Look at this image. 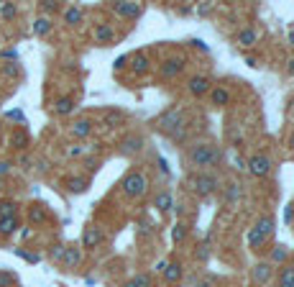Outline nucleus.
<instances>
[{
    "label": "nucleus",
    "instance_id": "18",
    "mask_svg": "<svg viewBox=\"0 0 294 287\" xmlns=\"http://www.w3.org/2000/svg\"><path fill=\"white\" fill-rule=\"evenodd\" d=\"M79 262H82V252L77 249V246H67V249H64V257H62V264H64L67 269H74Z\"/></svg>",
    "mask_w": 294,
    "mask_h": 287
},
{
    "label": "nucleus",
    "instance_id": "26",
    "mask_svg": "<svg viewBox=\"0 0 294 287\" xmlns=\"http://www.w3.org/2000/svg\"><path fill=\"white\" fill-rule=\"evenodd\" d=\"M49 31H52V18H44V16H41V18L33 21V33H36V36H46Z\"/></svg>",
    "mask_w": 294,
    "mask_h": 287
},
{
    "label": "nucleus",
    "instance_id": "27",
    "mask_svg": "<svg viewBox=\"0 0 294 287\" xmlns=\"http://www.w3.org/2000/svg\"><path fill=\"white\" fill-rule=\"evenodd\" d=\"M240 195H243L240 185H238V182H228V187H225V200L233 205V202H238V200H240Z\"/></svg>",
    "mask_w": 294,
    "mask_h": 287
},
{
    "label": "nucleus",
    "instance_id": "15",
    "mask_svg": "<svg viewBox=\"0 0 294 287\" xmlns=\"http://www.w3.org/2000/svg\"><path fill=\"white\" fill-rule=\"evenodd\" d=\"M161 274H164L166 284H177L182 279V262H166V267H164Z\"/></svg>",
    "mask_w": 294,
    "mask_h": 287
},
{
    "label": "nucleus",
    "instance_id": "41",
    "mask_svg": "<svg viewBox=\"0 0 294 287\" xmlns=\"http://www.w3.org/2000/svg\"><path fill=\"white\" fill-rule=\"evenodd\" d=\"M213 284H215V279H213V277H205V279H202L200 284H194V287H213Z\"/></svg>",
    "mask_w": 294,
    "mask_h": 287
},
{
    "label": "nucleus",
    "instance_id": "30",
    "mask_svg": "<svg viewBox=\"0 0 294 287\" xmlns=\"http://www.w3.org/2000/svg\"><path fill=\"white\" fill-rule=\"evenodd\" d=\"M67 187H69V192H85L87 180L85 177H72V180H67Z\"/></svg>",
    "mask_w": 294,
    "mask_h": 287
},
{
    "label": "nucleus",
    "instance_id": "40",
    "mask_svg": "<svg viewBox=\"0 0 294 287\" xmlns=\"http://www.w3.org/2000/svg\"><path fill=\"white\" fill-rule=\"evenodd\" d=\"M120 120V113H108L105 115V123H108V126H113V123H118Z\"/></svg>",
    "mask_w": 294,
    "mask_h": 287
},
{
    "label": "nucleus",
    "instance_id": "3",
    "mask_svg": "<svg viewBox=\"0 0 294 287\" xmlns=\"http://www.w3.org/2000/svg\"><path fill=\"white\" fill-rule=\"evenodd\" d=\"M120 190L128 195V197L138 200V197H143L149 192V180H146V175L141 170H131L128 175L120 180Z\"/></svg>",
    "mask_w": 294,
    "mask_h": 287
},
{
    "label": "nucleus",
    "instance_id": "43",
    "mask_svg": "<svg viewBox=\"0 0 294 287\" xmlns=\"http://www.w3.org/2000/svg\"><path fill=\"white\" fill-rule=\"evenodd\" d=\"M11 170V161H3V164H0V175H6Z\"/></svg>",
    "mask_w": 294,
    "mask_h": 287
},
{
    "label": "nucleus",
    "instance_id": "31",
    "mask_svg": "<svg viewBox=\"0 0 294 287\" xmlns=\"http://www.w3.org/2000/svg\"><path fill=\"white\" fill-rule=\"evenodd\" d=\"M28 144V134L26 131H16L13 136H11V146H16V149H23Z\"/></svg>",
    "mask_w": 294,
    "mask_h": 287
},
{
    "label": "nucleus",
    "instance_id": "32",
    "mask_svg": "<svg viewBox=\"0 0 294 287\" xmlns=\"http://www.w3.org/2000/svg\"><path fill=\"white\" fill-rule=\"evenodd\" d=\"M172 238H174V243H182L187 238V223H177L172 231Z\"/></svg>",
    "mask_w": 294,
    "mask_h": 287
},
{
    "label": "nucleus",
    "instance_id": "46",
    "mask_svg": "<svg viewBox=\"0 0 294 287\" xmlns=\"http://www.w3.org/2000/svg\"><path fill=\"white\" fill-rule=\"evenodd\" d=\"M289 44H291V47H294V28H291V31H289Z\"/></svg>",
    "mask_w": 294,
    "mask_h": 287
},
{
    "label": "nucleus",
    "instance_id": "7",
    "mask_svg": "<svg viewBox=\"0 0 294 287\" xmlns=\"http://www.w3.org/2000/svg\"><path fill=\"white\" fill-rule=\"evenodd\" d=\"M187 90H189V95L202 98V95H207L210 90H213V82H210V77H205V74H194V77L187 79Z\"/></svg>",
    "mask_w": 294,
    "mask_h": 287
},
{
    "label": "nucleus",
    "instance_id": "16",
    "mask_svg": "<svg viewBox=\"0 0 294 287\" xmlns=\"http://www.w3.org/2000/svg\"><path fill=\"white\" fill-rule=\"evenodd\" d=\"M207 95H210V103L218 105V108H223V105H228V103H230V90H228V88H223V85L213 88Z\"/></svg>",
    "mask_w": 294,
    "mask_h": 287
},
{
    "label": "nucleus",
    "instance_id": "48",
    "mask_svg": "<svg viewBox=\"0 0 294 287\" xmlns=\"http://www.w3.org/2000/svg\"><path fill=\"white\" fill-rule=\"evenodd\" d=\"M291 146H294V141H291Z\"/></svg>",
    "mask_w": 294,
    "mask_h": 287
},
{
    "label": "nucleus",
    "instance_id": "39",
    "mask_svg": "<svg viewBox=\"0 0 294 287\" xmlns=\"http://www.w3.org/2000/svg\"><path fill=\"white\" fill-rule=\"evenodd\" d=\"M85 151H87L85 146H72V149H69L67 154H69V156H82V154H85Z\"/></svg>",
    "mask_w": 294,
    "mask_h": 287
},
{
    "label": "nucleus",
    "instance_id": "24",
    "mask_svg": "<svg viewBox=\"0 0 294 287\" xmlns=\"http://www.w3.org/2000/svg\"><path fill=\"white\" fill-rule=\"evenodd\" d=\"M261 233H266V236H271L274 233V216L271 213H264V216H259V221L254 223Z\"/></svg>",
    "mask_w": 294,
    "mask_h": 287
},
{
    "label": "nucleus",
    "instance_id": "21",
    "mask_svg": "<svg viewBox=\"0 0 294 287\" xmlns=\"http://www.w3.org/2000/svg\"><path fill=\"white\" fill-rule=\"evenodd\" d=\"M266 241H269V236H266V233H261L256 226L251 228V233H248V246H251V249H254V252H259V249H261V246H264Z\"/></svg>",
    "mask_w": 294,
    "mask_h": 287
},
{
    "label": "nucleus",
    "instance_id": "23",
    "mask_svg": "<svg viewBox=\"0 0 294 287\" xmlns=\"http://www.w3.org/2000/svg\"><path fill=\"white\" fill-rule=\"evenodd\" d=\"M289 259V249L284 243H279V246H274L271 249V257H269V264H284Z\"/></svg>",
    "mask_w": 294,
    "mask_h": 287
},
{
    "label": "nucleus",
    "instance_id": "45",
    "mask_svg": "<svg viewBox=\"0 0 294 287\" xmlns=\"http://www.w3.org/2000/svg\"><path fill=\"white\" fill-rule=\"evenodd\" d=\"M286 64H289V67H286V72H289V74H294V59H289Z\"/></svg>",
    "mask_w": 294,
    "mask_h": 287
},
{
    "label": "nucleus",
    "instance_id": "36",
    "mask_svg": "<svg viewBox=\"0 0 294 287\" xmlns=\"http://www.w3.org/2000/svg\"><path fill=\"white\" fill-rule=\"evenodd\" d=\"M0 13H3V18H16V13H18V8L16 6H3V11H0Z\"/></svg>",
    "mask_w": 294,
    "mask_h": 287
},
{
    "label": "nucleus",
    "instance_id": "47",
    "mask_svg": "<svg viewBox=\"0 0 294 287\" xmlns=\"http://www.w3.org/2000/svg\"><path fill=\"white\" fill-rule=\"evenodd\" d=\"M123 287H133V284H131V282H125V284H123Z\"/></svg>",
    "mask_w": 294,
    "mask_h": 287
},
{
    "label": "nucleus",
    "instance_id": "35",
    "mask_svg": "<svg viewBox=\"0 0 294 287\" xmlns=\"http://www.w3.org/2000/svg\"><path fill=\"white\" fill-rule=\"evenodd\" d=\"M28 216H31V221H33V223H41V221H46V213L41 211L38 205H36V208H31V213H28Z\"/></svg>",
    "mask_w": 294,
    "mask_h": 287
},
{
    "label": "nucleus",
    "instance_id": "44",
    "mask_svg": "<svg viewBox=\"0 0 294 287\" xmlns=\"http://www.w3.org/2000/svg\"><path fill=\"white\" fill-rule=\"evenodd\" d=\"M57 8H59L57 3H44V11H57Z\"/></svg>",
    "mask_w": 294,
    "mask_h": 287
},
{
    "label": "nucleus",
    "instance_id": "6",
    "mask_svg": "<svg viewBox=\"0 0 294 287\" xmlns=\"http://www.w3.org/2000/svg\"><path fill=\"white\" fill-rule=\"evenodd\" d=\"M182 69H184V57H169L159 64V74L164 79H174L177 74H182Z\"/></svg>",
    "mask_w": 294,
    "mask_h": 287
},
{
    "label": "nucleus",
    "instance_id": "10",
    "mask_svg": "<svg viewBox=\"0 0 294 287\" xmlns=\"http://www.w3.org/2000/svg\"><path fill=\"white\" fill-rule=\"evenodd\" d=\"M103 238H105L103 228H97V226H87L85 233H82V246H85V249H97V246L103 243Z\"/></svg>",
    "mask_w": 294,
    "mask_h": 287
},
{
    "label": "nucleus",
    "instance_id": "14",
    "mask_svg": "<svg viewBox=\"0 0 294 287\" xmlns=\"http://www.w3.org/2000/svg\"><path fill=\"white\" fill-rule=\"evenodd\" d=\"M271 274H274V264H269V262H259L254 269H251V277H254V282H259V284H266L271 279Z\"/></svg>",
    "mask_w": 294,
    "mask_h": 287
},
{
    "label": "nucleus",
    "instance_id": "34",
    "mask_svg": "<svg viewBox=\"0 0 294 287\" xmlns=\"http://www.w3.org/2000/svg\"><path fill=\"white\" fill-rule=\"evenodd\" d=\"M197 259H200V262H207V259H210V236H207V238H205V243L200 246V254H197Z\"/></svg>",
    "mask_w": 294,
    "mask_h": 287
},
{
    "label": "nucleus",
    "instance_id": "13",
    "mask_svg": "<svg viewBox=\"0 0 294 287\" xmlns=\"http://www.w3.org/2000/svg\"><path fill=\"white\" fill-rule=\"evenodd\" d=\"M92 38H95V44H110V41H115V28L110 23H97L95 31H92Z\"/></svg>",
    "mask_w": 294,
    "mask_h": 287
},
{
    "label": "nucleus",
    "instance_id": "12",
    "mask_svg": "<svg viewBox=\"0 0 294 287\" xmlns=\"http://www.w3.org/2000/svg\"><path fill=\"white\" fill-rule=\"evenodd\" d=\"M92 129H95V123H92L90 118H79V120H74L72 126H69V134H72L74 139H87V136L92 134Z\"/></svg>",
    "mask_w": 294,
    "mask_h": 287
},
{
    "label": "nucleus",
    "instance_id": "11",
    "mask_svg": "<svg viewBox=\"0 0 294 287\" xmlns=\"http://www.w3.org/2000/svg\"><path fill=\"white\" fill-rule=\"evenodd\" d=\"M141 149H143V136L131 134V136H125V139L120 141V154H123V156H133V154H138Z\"/></svg>",
    "mask_w": 294,
    "mask_h": 287
},
{
    "label": "nucleus",
    "instance_id": "2",
    "mask_svg": "<svg viewBox=\"0 0 294 287\" xmlns=\"http://www.w3.org/2000/svg\"><path fill=\"white\" fill-rule=\"evenodd\" d=\"M182 126H187V113H184L182 105L166 108V110L154 120V129L161 131V134H166V136H172V134H174L177 129H182Z\"/></svg>",
    "mask_w": 294,
    "mask_h": 287
},
{
    "label": "nucleus",
    "instance_id": "5",
    "mask_svg": "<svg viewBox=\"0 0 294 287\" xmlns=\"http://www.w3.org/2000/svg\"><path fill=\"white\" fill-rule=\"evenodd\" d=\"M246 170L254 175L256 180H264V177H269V172H271V159H269L266 154H254V156L246 161Z\"/></svg>",
    "mask_w": 294,
    "mask_h": 287
},
{
    "label": "nucleus",
    "instance_id": "4",
    "mask_svg": "<svg viewBox=\"0 0 294 287\" xmlns=\"http://www.w3.org/2000/svg\"><path fill=\"white\" fill-rule=\"evenodd\" d=\"M187 185H189V190L197 197H207V195H213L218 190L220 182H218V177L213 172H192L189 180H187Z\"/></svg>",
    "mask_w": 294,
    "mask_h": 287
},
{
    "label": "nucleus",
    "instance_id": "19",
    "mask_svg": "<svg viewBox=\"0 0 294 287\" xmlns=\"http://www.w3.org/2000/svg\"><path fill=\"white\" fill-rule=\"evenodd\" d=\"M133 72L141 77V74H146L149 69H151V59H149V54H143V52H138V54H133Z\"/></svg>",
    "mask_w": 294,
    "mask_h": 287
},
{
    "label": "nucleus",
    "instance_id": "33",
    "mask_svg": "<svg viewBox=\"0 0 294 287\" xmlns=\"http://www.w3.org/2000/svg\"><path fill=\"white\" fill-rule=\"evenodd\" d=\"M131 284H133V287H151V274H149V272H141V274H136V277L131 279Z\"/></svg>",
    "mask_w": 294,
    "mask_h": 287
},
{
    "label": "nucleus",
    "instance_id": "38",
    "mask_svg": "<svg viewBox=\"0 0 294 287\" xmlns=\"http://www.w3.org/2000/svg\"><path fill=\"white\" fill-rule=\"evenodd\" d=\"M13 274H6V272H0V287H6V284H13Z\"/></svg>",
    "mask_w": 294,
    "mask_h": 287
},
{
    "label": "nucleus",
    "instance_id": "20",
    "mask_svg": "<svg viewBox=\"0 0 294 287\" xmlns=\"http://www.w3.org/2000/svg\"><path fill=\"white\" fill-rule=\"evenodd\" d=\"M276 287H294V264H284L276 279Z\"/></svg>",
    "mask_w": 294,
    "mask_h": 287
},
{
    "label": "nucleus",
    "instance_id": "28",
    "mask_svg": "<svg viewBox=\"0 0 294 287\" xmlns=\"http://www.w3.org/2000/svg\"><path fill=\"white\" fill-rule=\"evenodd\" d=\"M16 228H18V218L16 216L13 218H0V233H3V236L16 233Z\"/></svg>",
    "mask_w": 294,
    "mask_h": 287
},
{
    "label": "nucleus",
    "instance_id": "17",
    "mask_svg": "<svg viewBox=\"0 0 294 287\" xmlns=\"http://www.w3.org/2000/svg\"><path fill=\"white\" fill-rule=\"evenodd\" d=\"M154 205H156V208H159L161 213H169V211L174 208V197H172V192H169V190H161V192H156Z\"/></svg>",
    "mask_w": 294,
    "mask_h": 287
},
{
    "label": "nucleus",
    "instance_id": "9",
    "mask_svg": "<svg viewBox=\"0 0 294 287\" xmlns=\"http://www.w3.org/2000/svg\"><path fill=\"white\" fill-rule=\"evenodd\" d=\"M235 44L243 47V49H251V47H256L259 44V31L254 26H246L235 33Z\"/></svg>",
    "mask_w": 294,
    "mask_h": 287
},
{
    "label": "nucleus",
    "instance_id": "25",
    "mask_svg": "<svg viewBox=\"0 0 294 287\" xmlns=\"http://www.w3.org/2000/svg\"><path fill=\"white\" fill-rule=\"evenodd\" d=\"M74 110V100L72 98H59L57 103H54V113L57 115H69Z\"/></svg>",
    "mask_w": 294,
    "mask_h": 287
},
{
    "label": "nucleus",
    "instance_id": "1",
    "mask_svg": "<svg viewBox=\"0 0 294 287\" xmlns=\"http://www.w3.org/2000/svg\"><path fill=\"white\" fill-rule=\"evenodd\" d=\"M220 159H223V151L213 141H194L187 149V154H184V161H187V167L192 172H207V170H213V167H218V164H220Z\"/></svg>",
    "mask_w": 294,
    "mask_h": 287
},
{
    "label": "nucleus",
    "instance_id": "29",
    "mask_svg": "<svg viewBox=\"0 0 294 287\" xmlns=\"http://www.w3.org/2000/svg\"><path fill=\"white\" fill-rule=\"evenodd\" d=\"M18 205L13 200H0V218H13Z\"/></svg>",
    "mask_w": 294,
    "mask_h": 287
},
{
    "label": "nucleus",
    "instance_id": "8",
    "mask_svg": "<svg viewBox=\"0 0 294 287\" xmlns=\"http://www.w3.org/2000/svg\"><path fill=\"white\" fill-rule=\"evenodd\" d=\"M110 11L115 16H120V18H128L131 21V18H138L143 13V6H138V3H113Z\"/></svg>",
    "mask_w": 294,
    "mask_h": 287
},
{
    "label": "nucleus",
    "instance_id": "37",
    "mask_svg": "<svg viewBox=\"0 0 294 287\" xmlns=\"http://www.w3.org/2000/svg\"><path fill=\"white\" fill-rule=\"evenodd\" d=\"M64 249H67V246H54V249H52V259L62 262V257H64Z\"/></svg>",
    "mask_w": 294,
    "mask_h": 287
},
{
    "label": "nucleus",
    "instance_id": "42",
    "mask_svg": "<svg viewBox=\"0 0 294 287\" xmlns=\"http://www.w3.org/2000/svg\"><path fill=\"white\" fill-rule=\"evenodd\" d=\"M125 62H128V57H120V59L115 62V69H123V67H125Z\"/></svg>",
    "mask_w": 294,
    "mask_h": 287
},
{
    "label": "nucleus",
    "instance_id": "22",
    "mask_svg": "<svg viewBox=\"0 0 294 287\" xmlns=\"http://www.w3.org/2000/svg\"><path fill=\"white\" fill-rule=\"evenodd\" d=\"M82 18H85V11H82L79 6H69V8L64 11V21H67L69 26H79Z\"/></svg>",
    "mask_w": 294,
    "mask_h": 287
}]
</instances>
